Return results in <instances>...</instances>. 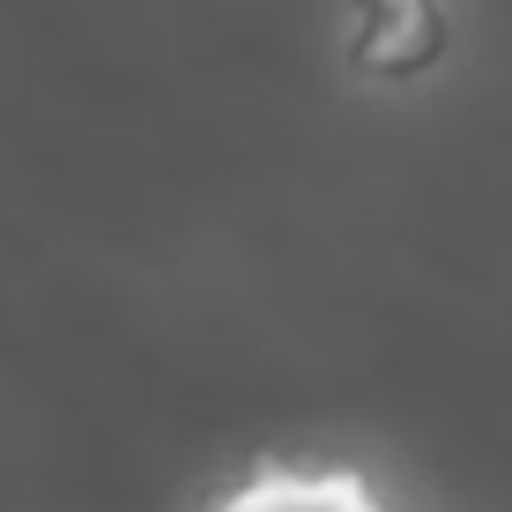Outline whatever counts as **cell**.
Wrapping results in <instances>:
<instances>
[{"label":"cell","mask_w":512,"mask_h":512,"mask_svg":"<svg viewBox=\"0 0 512 512\" xmlns=\"http://www.w3.org/2000/svg\"><path fill=\"white\" fill-rule=\"evenodd\" d=\"M208 512H401L364 468H297V461H260L231 490H216Z\"/></svg>","instance_id":"cell-1"},{"label":"cell","mask_w":512,"mask_h":512,"mask_svg":"<svg viewBox=\"0 0 512 512\" xmlns=\"http://www.w3.org/2000/svg\"><path fill=\"white\" fill-rule=\"evenodd\" d=\"M446 45L438 0H357V67L364 75H416Z\"/></svg>","instance_id":"cell-2"}]
</instances>
